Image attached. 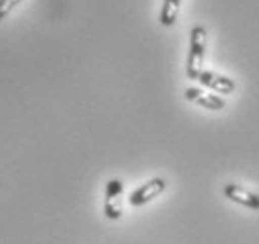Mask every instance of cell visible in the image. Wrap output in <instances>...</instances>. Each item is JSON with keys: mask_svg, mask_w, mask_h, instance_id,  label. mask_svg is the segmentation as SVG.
Returning <instances> with one entry per match:
<instances>
[{"mask_svg": "<svg viewBox=\"0 0 259 244\" xmlns=\"http://www.w3.org/2000/svg\"><path fill=\"white\" fill-rule=\"evenodd\" d=\"M205 53H207V28L203 25H195L190 32V51L188 60H186V75L188 79L197 77L203 68V60H205Z\"/></svg>", "mask_w": 259, "mask_h": 244, "instance_id": "1", "label": "cell"}, {"mask_svg": "<svg viewBox=\"0 0 259 244\" xmlns=\"http://www.w3.org/2000/svg\"><path fill=\"white\" fill-rule=\"evenodd\" d=\"M167 188V180L162 177H154V179L143 182L141 186H137L134 192L130 193L128 203L132 207H145L149 205L150 201H154L156 197H160Z\"/></svg>", "mask_w": 259, "mask_h": 244, "instance_id": "2", "label": "cell"}, {"mask_svg": "<svg viewBox=\"0 0 259 244\" xmlns=\"http://www.w3.org/2000/svg\"><path fill=\"white\" fill-rule=\"evenodd\" d=\"M124 192V182L120 179H111L105 184V197H104V214L107 220H118L122 216L120 207V195Z\"/></svg>", "mask_w": 259, "mask_h": 244, "instance_id": "3", "label": "cell"}, {"mask_svg": "<svg viewBox=\"0 0 259 244\" xmlns=\"http://www.w3.org/2000/svg\"><path fill=\"white\" fill-rule=\"evenodd\" d=\"M195 81H199V85H203L205 89L212 90L216 94H233L235 89H237V85L231 77H227V75H222L218 71H212V70H201L197 73V77Z\"/></svg>", "mask_w": 259, "mask_h": 244, "instance_id": "4", "label": "cell"}, {"mask_svg": "<svg viewBox=\"0 0 259 244\" xmlns=\"http://www.w3.org/2000/svg\"><path fill=\"white\" fill-rule=\"evenodd\" d=\"M222 192H224V197L229 199L231 203H235V205H240V207H244V209H250V211H259L257 193L250 192V190L239 186V184H235V182L224 184Z\"/></svg>", "mask_w": 259, "mask_h": 244, "instance_id": "5", "label": "cell"}, {"mask_svg": "<svg viewBox=\"0 0 259 244\" xmlns=\"http://www.w3.org/2000/svg\"><path fill=\"white\" fill-rule=\"evenodd\" d=\"M184 98H186L188 102L195 103V105H199V107L208 109V111H222L226 107V100L222 96L210 94L207 90L195 89V87H190V89L184 90Z\"/></svg>", "mask_w": 259, "mask_h": 244, "instance_id": "6", "label": "cell"}, {"mask_svg": "<svg viewBox=\"0 0 259 244\" xmlns=\"http://www.w3.org/2000/svg\"><path fill=\"white\" fill-rule=\"evenodd\" d=\"M182 0H163L162 12H160V23L163 26H173L175 25L179 12H181Z\"/></svg>", "mask_w": 259, "mask_h": 244, "instance_id": "7", "label": "cell"}, {"mask_svg": "<svg viewBox=\"0 0 259 244\" xmlns=\"http://www.w3.org/2000/svg\"><path fill=\"white\" fill-rule=\"evenodd\" d=\"M21 2H23V0H0V21L4 19L8 13L12 12L17 4H21Z\"/></svg>", "mask_w": 259, "mask_h": 244, "instance_id": "8", "label": "cell"}]
</instances>
